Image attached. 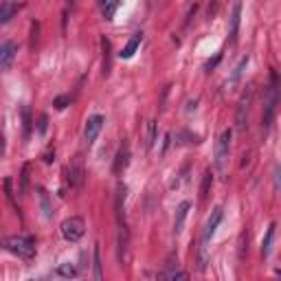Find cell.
I'll return each instance as SVG.
<instances>
[{"mask_svg": "<svg viewBox=\"0 0 281 281\" xmlns=\"http://www.w3.org/2000/svg\"><path fill=\"white\" fill-rule=\"evenodd\" d=\"M38 31H40V24L33 22V24H31V49H33L35 42H38Z\"/></svg>", "mask_w": 281, "mask_h": 281, "instance_id": "484cf974", "label": "cell"}, {"mask_svg": "<svg viewBox=\"0 0 281 281\" xmlns=\"http://www.w3.org/2000/svg\"><path fill=\"white\" fill-rule=\"evenodd\" d=\"M4 248L22 259H31L35 255V240L33 237H26V235H13V237H7V240H4Z\"/></svg>", "mask_w": 281, "mask_h": 281, "instance_id": "6da1fadb", "label": "cell"}, {"mask_svg": "<svg viewBox=\"0 0 281 281\" xmlns=\"http://www.w3.org/2000/svg\"><path fill=\"white\" fill-rule=\"evenodd\" d=\"M38 198H40V204H42V213H44L46 220H51V217H53V206H51L49 193H46L42 187H38Z\"/></svg>", "mask_w": 281, "mask_h": 281, "instance_id": "5bb4252c", "label": "cell"}, {"mask_svg": "<svg viewBox=\"0 0 281 281\" xmlns=\"http://www.w3.org/2000/svg\"><path fill=\"white\" fill-rule=\"evenodd\" d=\"M29 165L22 167V176H20V193L26 195V191H29Z\"/></svg>", "mask_w": 281, "mask_h": 281, "instance_id": "ffe728a7", "label": "cell"}, {"mask_svg": "<svg viewBox=\"0 0 281 281\" xmlns=\"http://www.w3.org/2000/svg\"><path fill=\"white\" fill-rule=\"evenodd\" d=\"M101 257H99V246H94V279H101Z\"/></svg>", "mask_w": 281, "mask_h": 281, "instance_id": "7402d4cb", "label": "cell"}, {"mask_svg": "<svg viewBox=\"0 0 281 281\" xmlns=\"http://www.w3.org/2000/svg\"><path fill=\"white\" fill-rule=\"evenodd\" d=\"M68 103H71V97H66V94H62V97H57V99H55V103H53V105H55L57 110H64Z\"/></svg>", "mask_w": 281, "mask_h": 281, "instance_id": "cb8c5ba5", "label": "cell"}, {"mask_svg": "<svg viewBox=\"0 0 281 281\" xmlns=\"http://www.w3.org/2000/svg\"><path fill=\"white\" fill-rule=\"evenodd\" d=\"M84 178H86V169H84V158L82 156H75L68 165V183L73 187H82L84 185Z\"/></svg>", "mask_w": 281, "mask_h": 281, "instance_id": "8992f818", "label": "cell"}, {"mask_svg": "<svg viewBox=\"0 0 281 281\" xmlns=\"http://www.w3.org/2000/svg\"><path fill=\"white\" fill-rule=\"evenodd\" d=\"M273 237H275V224H270V229L266 233V240H264V246H262V255L264 257H268L270 246H273Z\"/></svg>", "mask_w": 281, "mask_h": 281, "instance_id": "d6986e66", "label": "cell"}, {"mask_svg": "<svg viewBox=\"0 0 281 281\" xmlns=\"http://www.w3.org/2000/svg\"><path fill=\"white\" fill-rule=\"evenodd\" d=\"M15 44L13 42H2L0 44V68H9L11 66V62H13V57H15Z\"/></svg>", "mask_w": 281, "mask_h": 281, "instance_id": "8fae6325", "label": "cell"}, {"mask_svg": "<svg viewBox=\"0 0 281 281\" xmlns=\"http://www.w3.org/2000/svg\"><path fill=\"white\" fill-rule=\"evenodd\" d=\"M246 66H248V57H242V60H240V64L235 66V71H233V75H231V79H229V86H231V88L240 84L242 73H244V68H246Z\"/></svg>", "mask_w": 281, "mask_h": 281, "instance_id": "9a60e30c", "label": "cell"}, {"mask_svg": "<svg viewBox=\"0 0 281 281\" xmlns=\"http://www.w3.org/2000/svg\"><path fill=\"white\" fill-rule=\"evenodd\" d=\"M211 183H213V176H211V172H204V178H202V187H200V198H202V200H206V195H209Z\"/></svg>", "mask_w": 281, "mask_h": 281, "instance_id": "ac0fdd59", "label": "cell"}, {"mask_svg": "<svg viewBox=\"0 0 281 281\" xmlns=\"http://www.w3.org/2000/svg\"><path fill=\"white\" fill-rule=\"evenodd\" d=\"M251 101H253V86H246V93L242 94L240 103H237V114H235L237 130H244V128H246V121H248V108H251Z\"/></svg>", "mask_w": 281, "mask_h": 281, "instance_id": "5b68a950", "label": "cell"}, {"mask_svg": "<svg viewBox=\"0 0 281 281\" xmlns=\"http://www.w3.org/2000/svg\"><path fill=\"white\" fill-rule=\"evenodd\" d=\"M4 191H7V198H9V202L13 204V193H11V178H7V180H4Z\"/></svg>", "mask_w": 281, "mask_h": 281, "instance_id": "4316f807", "label": "cell"}, {"mask_svg": "<svg viewBox=\"0 0 281 281\" xmlns=\"http://www.w3.org/2000/svg\"><path fill=\"white\" fill-rule=\"evenodd\" d=\"M22 119H24V139H29V134H31V110H29V105L22 108Z\"/></svg>", "mask_w": 281, "mask_h": 281, "instance_id": "44dd1931", "label": "cell"}, {"mask_svg": "<svg viewBox=\"0 0 281 281\" xmlns=\"http://www.w3.org/2000/svg\"><path fill=\"white\" fill-rule=\"evenodd\" d=\"M114 9H116V0H110V2H108V7H103V13H105V18H108V20H112Z\"/></svg>", "mask_w": 281, "mask_h": 281, "instance_id": "d4e9b609", "label": "cell"}, {"mask_svg": "<svg viewBox=\"0 0 281 281\" xmlns=\"http://www.w3.org/2000/svg\"><path fill=\"white\" fill-rule=\"evenodd\" d=\"M189 202H180L178 204V209H176V220H174V231H176V235L180 231H183V224H185V220H187V213H189Z\"/></svg>", "mask_w": 281, "mask_h": 281, "instance_id": "4fadbf2b", "label": "cell"}, {"mask_svg": "<svg viewBox=\"0 0 281 281\" xmlns=\"http://www.w3.org/2000/svg\"><path fill=\"white\" fill-rule=\"evenodd\" d=\"M128 163H130V145H128V141H123L119 152H116V158H114V174L123 172V169L128 167Z\"/></svg>", "mask_w": 281, "mask_h": 281, "instance_id": "30bf717a", "label": "cell"}, {"mask_svg": "<svg viewBox=\"0 0 281 281\" xmlns=\"http://www.w3.org/2000/svg\"><path fill=\"white\" fill-rule=\"evenodd\" d=\"M161 279H187V273H183V270H167V273H161Z\"/></svg>", "mask_w": 281, "mask_h": 281, "instance_id": "603a6c76", "label": "cell"}, {"mask_svg": "<svg viewBox=\"0 0 281 281\" xmlns=\"http://www.w3.org/2000/svg\"><path fill=\"white\" fill-rule=\"evenodd\" d=\"M101 49H103V75L110 73V42L108 38H101Z\"/></svg>", "mask_w": 281, "mask_h": 281, "instance_id": "2e32d148", "label": "cell"}, {"mask_svg": "<svg viewBox=\"0 0 281 281\" xmlns=\"http://www.w3.org/2000/svg\"><path fill=\"white\" fill-rule=\"evenodd\" d=\"M222 215H224V209H222V206H215V209L211 211L209 220H206V224H204V231H202V244H209V240L215 235L217 226H220V222H222Z\"/></svg>", "mask_w": 281, "mask_h": 281, "instance_id": "ba28073f", "label": "cell"}, {"mask_svg": "<svg viewBox=\"0 0 281 281\" xmlns=\"http://www.w3.org/2000/svg\"><path fill=\"white\" fill-rule=\"evenodd\" d=\"M46 121H49V119H46V114H42V116H40V125H38V132H40V134H44V132H46Z\"/></svg>", "mask_w": 281, "mask_h": 281, "instance_id": "f1b7e54d", "label": "cell"}, {"mask_svg": "<svg viewBox=\"0 0 281 281\" xmlns=\"http://www.w3.org/2000/svg\"><path fill=\"white\" fill-rule=\"evenodd\" d=\"M103 123H105V119L101 114H94V116H90V119L86 121V128H84V141H86L88 145H93V143L97 141Z\"/></svg>", "mask_w": 281, "mask_h": 281, "instance_id": "52a82bcc", "label": "cell"}, {"mask_svg": "<svg viewBox=\"0 0 281 281\" xmlns=\"http://www.w3.org/2000/svg\"><path fill=\"white\" fill-rule=\"evenodd\" d=\"M229 150H231V130H224L217 139L215 145V169L217 172H224L226 161H229Z\"/></svg>", "mask_w": 281, "mask_h": 281, "instance_id": "277c9868", "label": "cell"}, {"mask_svg": "<svg viewBox=\"0 0 281 281\" xmlns=\"http://www.w3.org/2000/svg\"><path fill=\"white\" fill-rule=\"evenodd\" d=\"M66 2H68V7H71V9L75 7V0H66Z\"/></svg>", "mask_w": 281, "mask_h": 281, "instance_id": "f546056e", "label": "cell"}, {"mask_svg": "<svg viewBox=\"0 0 281 281\" xmlns=\"http://www.w3.org/2000/svg\"><path fill=\"white\" fill-rule=\"evenodd\" d=\"M154 141H156V125L150 123V139H147V147H152Z\"/></svg>", "mask_w": 281, "mask_h": 281, "instance_id": "83f0119b", "label": "cell"}, {"mask_svg": "<svg viewBox=\"0 0 281 281\" xmlns=\"http://www.w3.org/2000/svg\"><path fill=\"white\" fill-rule=\"evenodd\" d=\"M141 40H143V35H141V33H134V35H132V38H130V42L123 46V51L119 53V57H121V60H130V57L134 55L136 51H139Z\"/></svg>", "mask_w": 281, "mask_h": 281, "instance_id": "7c38bea8", "label": "cell"}, {"mask_svg": "<svg viewBox=\"0 0 281 281\" xmlns=\"http://www.w3.org/2000/svg\"><path fill=\"white\" fill-rule=\"evenodd\" d=\"M60 231H62V235H64L66 242H79L84 237V233H86V222H84L82 217L73 215V217H68V220L62 222Z\"/></svg>", "mask_w": 281, "mask_h": 281, "instance_id": "7a4b0ae2", "label": "cell"}, {"mask_svg": "<svg viewBox=\"0 0 281 281\" xmlns=\"http://www.w3.org/2000/svg\"><path fill=\"white\" fill-rule=\"evenodd\" d=\"M240 20H242V0H235V2H233V11H231V31H229L231 44H235V42H237V33H240Z\"/></svg>", "mask_w": 281, "mask_h": 281, "instance_id": "9c48e42d", "label": "cell"}, {"mask_svg": "<svg viewBox=\"0 0 281 281\" xmlns=\"http://www.w3.org/2000/svg\"><path fill=\"white\" fill-rule=\"evenodd\" d=\"M279 82H277V73H270V88H268V101H266V112H264V125L273 123L275 110H277V99H279Z\"/></svg>", "mask_w": 281, "mask_h": 281, "instance_id": "3957f363", "label": "cell"}, {"mask_svg": "<svg viewBox=\"0 0 281 281\" xmlns=\"http://www.w3.org/2000/svg\"><path fill=\"white\" fill-rule=\"evenodd\" d=\"M57 275H60V277H66V279L77 277V268L73 266V264H60V266H57Z\"/></svg>", "mask_w": 281, "mask_h": 281, "instance_id": "e0dca14e", "label": "cell"}]
</instances>
